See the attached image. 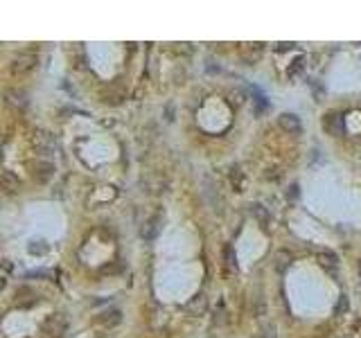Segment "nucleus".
Wrapping results in <instances>:
<instances>
[{"instance_id":"nucleus-3","label":"nucleus","mask_w":361,"mask_h":338,"mask_svg":"<svg viewBox=\"0 0 361 338\" xmlns=\"http://www.w3.org/2000/svg\"><path fill=\"white\" fill-rule=\"evenodd\" d=\"M278 124H280V129H282L284 133H289V135H298V133L303 131L300 118L293 115V113H282V115L278 118Z\"/></svg>"},{"instance_id":"nucleus-6","label":"nucleus","mask_w":361,"mask_h":338,"mask_svg":"<svg viewBox=\"0 0 361 338\" xmlns=\"http://www.w3.org/2000/svg\"><path fill=\"white\" fill-rule=\"evenodd\" d=\"M323 127H325V131L332 133V135H343V131H346L343 118H339L337 113H330V115L323 120Z\"/></svg>"},{"instance_id":"nucleus-13","label":"nucleus","mask_w":361,"mask_h":338,"mask_svg":"<svg viewBox=\"0 0 361 338\" xmlns=\"http://www.w3.org/2000/svg\"><path fill=\"white\" fill-rule=\"evenodd\" d=\"M273 262H275V270H278V273H284V270L291 266L293 257H291V253H289V250H278V253H275V257H273Z\"/></svg>"},{"instance_id":"nucleus-10","label":"nucleus","mask_w":361,"mask_h":338,"mask_svg":"<svg viewBox=\"0 0 361 338\" xmlns=\"http://www.w3.org/2000/svg\"><path fill=\"white\" fill-rule=\"evenodd\" d=\"M34 144L39 149H43V151H52V149L57 147V140H54L52 133L39 131V133H34Z\"/></svg>"},{"instance_id":"nucleus-14","label":"nucleus","mask_w":361,"mask_h":338,"mask_svg":"<svg viewBox=\"0 0 361 338\" xmlns=\"http://www.w3.org/2000/svg\"><path fill=\"white\" fill-rule=\"evenodd\" d=\"M205 307H208V300H205V295L203 293H199V295H194V298L187 302V311L190 314H203L205 311Z\"/></svg>"},{"instance_id":"nucleus-15","label":"nucleus","mask_w":361,"mask_h":338,"mask_svg":"<svg viewBox=\"0 0 361 338\" xmlns=\"http://www.w3.org/2000/svg\"><path fill=\"white\" fill-rule=\"evenodd\" d=\"M5 97H7V104H11V106H20V108L27 106V95L23 90H7Z\"/></svg>"},{"instance_id":"nucleus-9","label":"nucleus","mask_w":361,"mask_h":338,"mask_svg":"<svg viewBox=\"0 0 361 338\" xmlns=\"http://www.w3.org/2000/svg\"><path fill=\"white\" fill-rule=\"evenodd\" d=\"M251 210V216H253L255 221H258L262 228H269V221H271V216H269V210L262 205V203H251L249 205Z\"/></svg>"},{"instance_id":"nucleus-11","label":"nucleus","mask_w":361,"mask_h":338,"mask_svg":"<svg viewBox=\"0 0 361 338\" xmlns=\"http://www.w3.org/2000/svg\"><path fill=\"white\" fill-rule=\"evenodd\" d=\"M97 320H99V325H104V327H115V325L122 323V311H120V309H108V311H104Z\"/></svg>"},{"instance_id":"nucleus-18","label":"nucleus","mask_w":361,"mask_h":338,"mask_svg":"<svg viewBox=\"0 0 361 338\" xmlns=\"http://www.w3.org/2000/svg\"><path fill=\"white\" fill-rule=\"evenodd\" d=\"M253 338H275V327L271 325V327H264L262 332H258Z\"/></svg>"},{"instance_id":"nucleus-12","label":"nucleus","mask_w":361,"mask_h":338,"mask_svg":"<svg viewBox=\"0 0 361 338\" xmlns=\"http://www.w3.org/2000/svg\"><path fill=\"white\" fill-rule=\"evenodd\" d=\"M318 264H321L325 270H334L339 266V255L332 253V250H321V253H318Z\"/></svg>"},{"instance_id":"nucleus-8","label":"nucleus","mask_w":361,"mask_h":338,"mask_svg":"<svg viewBox=\"0 0 361 338\" xmlns=\"http://www.w3.org/2000/svg\"><path fill=\"white\" fill-rule=\"evenodd\" d=\"M39 302V298H36V293L32 289H27V286H20L18 291H16V304L18 307H32V304Z\"/></svg>"},{"instance_id":"nucleus-7","label":"nucleus","mask_w":361,"mask_h":338,"mask_svg":"<svg viewBox=\"0 0 361 338\" xmlns=\"http://www.w3.org/2000/svg\"><path fill=\"white\" fill-rule=\"evenodd\" d=\"M158 230H161V225H158V219H149V221H145V223H142L140 237L147 241V244H152V241L158 237Z\"/></svg>"},{"instance_id":"nucleus-1","label":"nucleus","mask_w":361,"mask_h":338,"mask_svg":"<svg viewBox=\"0 0 361 338\" xmlns=\"http://www.w3.org/2000/svg\"><path fill=\"white\" fill-rule=\"evenodd\" d=\"M66 329H68V323H66L64 316H50L43 323V327H41V334L45 338H61L66 334Z\"/></svg>"},{"instance_id":"nucleus-20","label":"nucleus","mask_w":361,"mask_h":338,"mask_svg":"<svg viewBox=\"0 0 361 338\" xmlns=\"http://www.w3.org/2000/svg\"><path fill=\"white\" fill-rule=\"evenodd\" d=\"M298 194H300V192H298V183H293V185L287 190V199H291L293 201V199H298Z\"/></svg>"},{"instance_id":"nucleus-19","label":"nucleus","mask_w":361,"mask_h":338,"mask_svg":"<svg viewBox=\"0 0 361 338\" xmlns=\"http://www.w3.org/2000/svg\"><path fill=\"white\" fill-rule=\"evenodd\" d=\"M343 311H348V298H346V295H341V298H339L334 314H343Z\"/></svg>"},{"instance_id":"nucleus-16","label":"nucleus","mask_w":361,"mask_h":338,"mask_svg":"<svg viewBox=\"0 0 361 338\" xmlns=\"http://www.w3.org/2000/svg\"><path fill=\"white\" fill-rule=\"evenodd\" d=\"M224 264L228 270H237V257H235L233 246H226L224 248Z\"/></svg>"},{"instance_id":"nucleus-5","label":"nucleus","mask_w":361,"mask_h":338,"mask_svg":"<svg viewBox=\"0 0 361 338\" xmlns=\"http://www.w3.org/2000/svg\"><path fill=\"white\" fill-rule=\"evenodd\" d=\"M0 187H2V192H5L7 196H9V194H16V192L20 190L18 176H16L14 172H9V169H5V172L0 174Z\"/></svg>"},{"instance_id":"nucleus-17","label":"nucleus","mask_w":361,"mask_h":338,"mask_svg":"<svg viewBox=\"0 0 361 338\" xmlns=\"http://www.w3.org/2000/svg\"><path fill=\"white\" fill-rule=\"evenodd\" d=\"M27 250L32 255H43V253H48V246H45L43 241H32V244L27 246Z\"/></svg>"},{"instance_id":"nucleus-4","label":"nucleus","mask_w":361,"mask_h":338,"mask_svg":"<svg viewBox=\"0 0 361 338\" xmlns=\"http://www.w3.org/2000/svg\"><path fill=\"white\" fill-rule=\"evenodd\" d=\"M32 176H34L36 183H48L54 176V165L48 160H36L32 165Z\"/></svg>"},{"instance_id":"nucleus-2","label":"nucleus","mask_w":361,"mask_h":338,"mask_svg":"<svg viewBox=\"0 0 361 338\" xmlns=\"http://www.w3.org/2000/svg\"><path fill=\"white\" fill-rule=\"evenodd\" d=\"M36 61H39V59H36L34 52H20L18 57H14V61H11L9 70L14 74H25V72H29V70H34Z\"/></svg>"}]
</instances>
